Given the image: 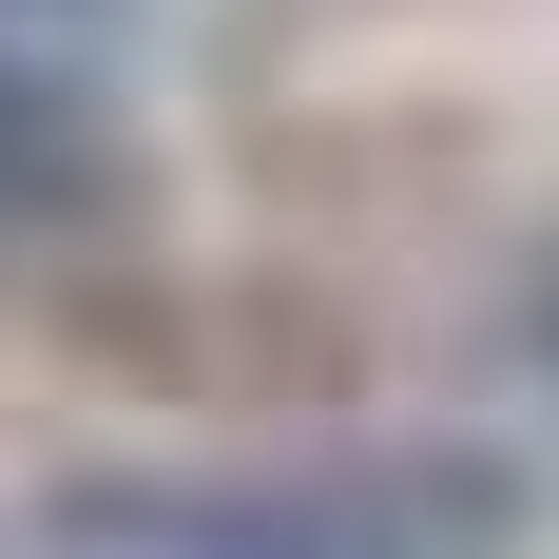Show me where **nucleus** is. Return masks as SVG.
<instances>
[{
  "mask_svg": "<svg viewBox=\"0 0 559 559\" xmlns=\"http://www.w3.org/2000/svg\"><path fill=\"white\" fill-rule=\"evenodd\" d=\"M135 213V116L78 39H0V231H116Z\"/></svg>",
  "mask_w": 559,
  "mask_h": 559,
  "instance_id": "2",
  "label": "nucleus"
},
{
  "mask_svg": "<svg viewBox=\"0 0 559 559\" xmlns=\"http://www.w3.org/2000/svg\"><path fill=\"white\" fill-rule=\"evenodd\" d=\"M116 0H0V39H97Z\"/></svg>",
  "mask_w": 559,
  "mask_h": 559,
  "instance_id": "3",
  "label": "nucleus"
},
{
  "mask_svg": "<svg viewBox=\"0 0 559 559\" xmlns=\"http://www.w3.org/2000/svg\"><path fill=\"white\" fill-rule=\"evenodd\" d=\"M58 559H521V483L463 444H329V463H135L78 483Z\"/></svg>",
  "mask_w": 559,
  "mask_h": 559,
  "instance_id": "1",
  "label": "nucleus"
}]
</instances>
